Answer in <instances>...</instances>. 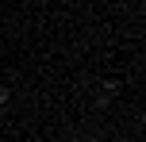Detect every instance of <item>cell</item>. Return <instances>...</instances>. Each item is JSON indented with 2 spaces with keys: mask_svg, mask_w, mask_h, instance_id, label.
<instances>
[{
  "mask_svg": "<svg viewBox=\"0 0 146 142\" xmlns=\"http://www.w3.org/2000/svg\"><path fill=\"white\" fill-rule=\"evenodd\" d=\"M8 104H12V92H8V85H0V112H4Z\"/></svg>",
  "mask_w": 146,
  "mask_h": 142,
  "instance_id": "cell-1",
  "label": "cell"
},
{
  "mask_svg": "<svg viewBox=\"0 0 146 142\" xmlns=\"http://www.w3.org/2000/svg\"><path fill=\"white\" fill-rule=\"evenodd\" d=\"M108 104H111V96H108V92L100 89V92H96V108H108Z\"/></svg>",
  "mask_w": 146,
  "mask_h": 142,
  "instance_id": "cell-2",
  "label": "cell"
}]
</instances>
